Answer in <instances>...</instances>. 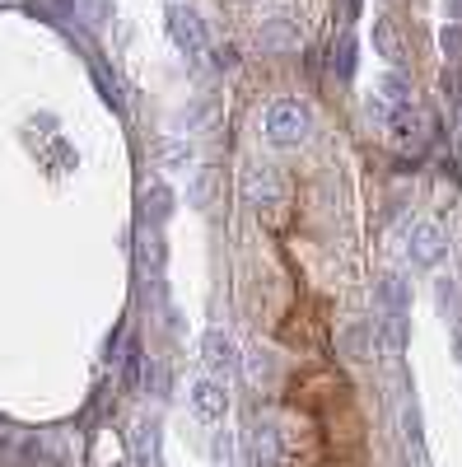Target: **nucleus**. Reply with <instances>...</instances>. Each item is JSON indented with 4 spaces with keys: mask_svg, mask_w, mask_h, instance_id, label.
<instances>
[{
    "mask_svg": "<svg viewBox=\"0 0 462 467\" xmlns=\"http://www.w3.org/2000/svg\"><path fill=\"white\" fill-rule=\"evenodd\" d=\"M243 453H248V467H281L285 462V440H281V431L272 420H248Z\"/></svg>",
    "mask_w": 462,
    "mask_h": 467,
    "instance_id": "nucleus-3",
    "label": "nucleus"
},
{
    "mask_svg": "<svg viewBox=\"0 0 462 467\" xmlns=\"http://www.w3.org/2000/svg\"><path fill=\"white\" fill-rule=\"evenodd\" d=\"M444 15H448V24H462V0H444Z\"/></svg>",
    "mask_w": 462,
    "mask_h": 467,
    "instance_id": "nucleus-31",
    "label": "nucleus"
},
{
    "mask_svg": "<svg viewBox=\"0 0 462 467\" xmlns=\"http://www.w3.org/2000/svg\"><path fill=\"white\" fill-rule=\"evenodd\" d=\"M215 458H220V467H234V440H229V435L215 440Z\"/></svg>",
    "mask_w": 462,
    "mask_h": 467,
    "instance_id": "nucleus-28",
    "label": "nucleus"
},
{
    "mask_svg": "<svg viewBox=\"0 0 462 467\" xmlns=\"http://www.w3.org/2000/svg\"><path fill=\"white\" fill-rule=\"evenodd\" d=\"M149 393L154 398H169V369L164 365H149Z\"/></svg>",
    "mask_w": 462,
    "mask_h": 467,
    "instance_id": "nucleus-25",
    "label": "nucleus"
},
{
    "mask_svg": "<svg viewBox=\"0 0 462 467\" xmlns=\"http://www.w3.org/2000/svg\"><path fill=\"white\" fill-rule=\"evenodd\" d=\"M341 350H345L351 360H374V356H383V350H378V337H374V323L345 327V332H341Z\"/></svg>",
    "mask_w": 462,
    "mask_h": 467,
    "instance_id": "nucleus-16",
    "label": "nucleus"
},
{
    "mask_svg": "<svg viewBox=\"0 0 462 467\" xmlns=\"http://www.w3.org/2000/svg\"><path fill=\"white\" fill-rule=\"evenodd\" d=\"M374 52L388 61L393 70H402L406 61V47H402V33L393 28V19H374Z\"/></svg>",
    "mask_w": 462,
    "mask_h": 467,
    "instance_id": "nucleus-15",
    "label": "nucleus"
},
{
    "mask_svg": "<svg viewBox=\"0 0 462 467\" xmlns=\"http://www.w3.org/2000/svg\"><path fill=\"white\" fill-rule=\"evenodd\" d=\"M136 257H140V271H145L149 281H159V276H164L169 244H164V234L154 229V224H145V229H140V239H136Z\"/></svg>",
    "mask_w": 462,
    "mask_h": 467,
    "instance_id": "nucleus-11",
    "label": "nucleus"
},
{
    "mask_svg": "<svg viewBox=\"0 0 462 467\" xmlns=\"http://www.w3.org/2000/svg\"><path fill=\"white\" fill-rule=\"evenodd\" d=\"M439 47H444V57H448V61H462V24H444Z\"/></svg>",
    "mask_w": 462,
    "mask_h": 467,
    "instance_id": "nucleus-23",
    "label": "nucleus"
},
{
    "mask_svg": "<svg viewBox=\"0 0 462 467\" xmlns=\"http://www.w3.org/2000/svg\"><path fill=\"white\" fill-rule=\"evenodd\" d=\"M112 467H131V462H112Z\"/></svg>",
    "mask_w": 462,
    "mask_h": 467,
    "instance_id": "nucleus-33",
    "label": "nucleus"
},
{
    "mask_svg": "<svg viewBox=\"0 0 462 467\" xmlns=\"http://www.w3.org/2000/svg\"><path fill=\"white\" fill-rule=\"evenodd\" d=\"M257 43H262V52H272V57L299 52V28H294V19H266L257 28Z\"/></svg>",
    "mask_w": 462,
    "mask_h": 467,
    "instance_id": "nucleus-13",
    "label": "nucleus"
},
{
    "mask_svg": "<svg viewBox=\"0 0 462 467\" xmlns=\"http://www.w3.org/2000/svg\"><path fill=\"white\" fill-rule=\"evenodd\" d=\"M262 127H266V140H272V145L294 150V145L308 140V131H313V112H308L303 103H294V99H281V103L266 108Z\"/></svg>",
    "mask_w": 462,
    "mask_h": 467,
    "instance_id": "nucleus-1",
    "label": "nucleus"
},
{
    "mask_svg": "<svg viewBox=\"0 0 462 467\" xmlns=\"http://www.w3.org/2000/svg\"><path fill=\"white\" fill-rule=\"evenodd\" d=\"M154 160H159V169H169V173H187V169H197V145H191L187 136H159L154 140Z\"/></svg>",
    "mask_w": 462,
    "mask_h": 467,
    "instance_id": "nucleus-10",
    "label": "nucleus"
},
{
    "mask_svg": "<svg viewBox=\"0 0 462 467\" xmlns=\"http://www.w3.org/2000/svg\"><path fill=\"white\" fill-rule=\"evenodd\" d=\"M435 299H439V308H444V314H453V308H457V285H453V281H439Z\"/></svg>",
    "mask_w": 462,
    "mask_h": 467,
    "instance_id": "nucleus-26",
    "label": "nucleus"
},
{
    "mask_svg": "<svg viewBox=\"0 0 462 467\" xmlns=\"http://www.w3.org/2000/svg\"><path fill=\"white\" fill-rule=\"evenodd\" d=\"M239 192L252 211H266V206H281V178L272 164H248L243 178H239Z\"/></svg>",
    "mask_w": 462,
    "mask_h": 467,
    "instance_id": "nucleus-5",
    "label": "nucleus"
},
{
    "mask_svg": "<svg viewBox=\"0 0 462 467\" xmlns=\"http://www.w3.org/2000/svg\"><path fill=\"white\" fill-rule=\"evenodd\" d=\"M215 169H191V178H187V206L191 211H210V202H215Z\"/></svg>",
    "mask_w": 462,
    "mask_h": 467,
    "instance_id": "nucleus-20",
    "label": "nucleus"
},
{
    "mask_svg": "<svg viewBox=\"0 0 462 467\" xmlns=\"http://www.w3.org/2000/svg\"><path fill=\"white\" fill-rule=\"evenodd\" d=\"M187 402H191V411H197L201 420H224L229 388H224V379H191L187 383Z\"/></svg>",
    "mask_w": 462,
    "mask_h": 467,
    "instance_id": "nucleus-6",
    "label": "nucleus"
},
{
    "mask_svg": "<svg viewBox=\"0 0 462 467\" xmlns=\"http://www.w3.org/2000/svg\"><path fill=\"white\" fill-rule=\"evenodd\" d=\"M173 206H178V197H173L169 182H149V187L140 192V215H145V224H154V229L173 215Z\"/></svg>",
    "mask_w": 462,
    "mask_h": 467,
    "instance_id": "nucleus-14",
    "label": "nucleus"
},
{
    "mask_svg": "<svg viewBox=\"0 0 462 467\" xmlns=\"http://www.w3.org/2000/svg\"><path fill=\"white\" fill-rule=\"evenodd\" d=\"M457 127H462V122H457Z\"/></svg>",
    "mask_w": 462,
    "mask_h": 467,
    "instance_id": "nucleus-35",
    "label": "nucleus"
},
{
    "mask_svg": "<svg viewBox=\"0 0 462 467\" xmlns=\"http://www.w3.org/2000/svg\"><path fill=\"white\" fill-rule=\"evenodd\" d=\"M355 37H351V28H345L341 37H336V43H332V70L341 75V80H351V75H355Z\"/></svg>",
    "mask_w": 462,
    "mask_h": 467,
    "instance_id": "nucleus-22",
    "label": "nucleus"
},
{
    "mask_svg": "<svg viewBox=\"0 0 462 467\" xmlns=\"http://www.w3.org/2000/svg\"><path fill=\"white\" fill-rule=\"evenodd\" d=\"M131 467H164V435L154 416H140L131 425Z\"/></svg>",
    "mask_w": 462,
    "mask_h": 467,
    "instance_id": "nucleus-7",
    "label": "nucleus"
},
{
    "mask_svg": "<svg viewBox=\"0 0 462 467\" xmlns=\"http://www.w3.org/2000/svg\"><path fill=\"white\" fill-rule=\"evenodd\" d=\"M374 337H378V350L383 356H402L406 341H411V318L406 314H393V308H383V314L374 318Z\"/></svg>",
    "mask_w": 462,
    "mask_h": 467,
    "instance_id": "nucleus-9",
    "label": "nucleus"
},
{
    "mask_svg": "<svg viewBox=\"0 0 462 467\" xmlns=\"http://www.w3.org/2000/svg\"><path fill=\"white\" fill-rule=\"evenodd\" d=\"M444 99H448V108H462V80L457 75H444Z\"/></svg>",
    "mask_w": 462,
    "mask_h": 467,
    "instance_id": "nucleus-27",
    "label": "nucleus"
},
{
    "mask_svg": "<svg viewBox=\"0 0 462 467\" xmlns=\"http://www.w3.org/2000/svg\"><path fill=\"white\" fill-rule=\"evenodd\" d=\"M169 5H178V0H169Z\"/></svg>",
    "mask_w": 462,
    "mask_h": 467,
    "instance_id": "nucleus-34",
    "label": "nucleus"
},
{
    "mask_svg": "<svg viewBox=\"0 0 462 467\" xmlns=\"http://www.w3.org/2000/svg\"><path fill=\"white\" fill-rule=\"evenodd\" d=\"M164 28H169V37H173V47L182 52V57H201L206 47H210V37H206V19L191 10V5H169V15H164Z\"/></svg>",
    "mask_w": 462,
    "mask_h": 467,
    "instance_id": "nucleus-2",
    "label": "nucleus"
},
{
    "mask_svg": "<svg viewBox=\"0 0 462 467\" xmlns=\"http://www.w3.org/2000/svg\"><path fill=\"white\" fill-rule=\"evenodd\" d=\"M140 379H145V350H140V341H127V350H122V393H140Z\"/></svg>",
    "mask_w": 462,
    "mask_h": 467,
    "instance_id": "nucleus-21",
    "label": "nucleus"
},
{
    "mask_svg": "<svg viewBox=\"0 0 462 467\" xmlns=\"http://www.w3.org/2000/svg\"><path fill=\"white\" fill-rule=\"evenodd\" d=\"M239 66V52L234 47H215V70H234Z\"/></svg>",
    "mask_w": 462,
    "mask_h": 467,
    "instance_id": "nucleus-29",
    "label": "nucleus"
},
{
    "mask_svg": "<svg viewBox=\"0 0 462 467\" xmlns=\"http://www.w3.org/2000/svg\"><path fill=\"white\" fill-rule=\"evenodd\" d=\"M430 127H435V122H430V117L420 112L416 103H411V108H397L393 122H388V131H393L402 145H426V140H430Z\"/></svg>",
    "mask_w": 462,
    "mask_h": 467,
    "instance_id": "nucleus-12",
    "label": "nucleus"
},
{
    "mask_svg": "<svg viewBox=\"0 0 462 467\" xmlns=\"http://www.w3.org/2000/svg\"><path fill=\"white\" fill-rule=\"evenodd\" d=\"M453 356H457V365H462V323H457V332H453Z\"/></svg>",
    "mask_w": 462,
    "mask_h": 467,
    "instance_id": "nucleus-32",
    "label": "nucleus"
},
{
    "mask_svg": "<svg viewBox=\"0 0 462 467\" xmlns=\"http://www.w3.org/2000/svg\"><path fill=\"white\" fill-rule=\"evenodd\" d=\"M201 365L215 374V379H224V374H234L239 369V346L229 341L220 327H210L206 337H201Z\"/></svg>",
    "mask_w": 462,
    "mask_h": 467,
    "instance_id": "nucleus-8",
    "label": "nucleus"
},
{
    "mask_svg": "<svg viewBox=\"0 0 462 467\" xmlns=\"http://www.w3.org/2000/svg\"><path fill=\"white\" fill-rule=\"evenodd\" d=\"M393 112H397V108H388L378 94L364 99V117H369V122H378V127H388V122H393Z\"/></svg>",
    "mask_w": 462,
    "mask_h": 467,
    "instance_id": "nucleus-24",
    "label": "nucleus"
},
{
    "mask_svg": "<svg viewBox=\"0 0 462 467\" xmlns=\"http://www.w3.org/2000/svg\"><path fill=\"white\" fill-rule=\"evenodd\" d=\"M378 304L393 308V314H406L411 308V281L402 276V271H388V276L378 281Z\"/></svg>",
    "mask_w": 462,
    "mask_h": 467,
    "instance_id": "nucleus-17",
    "label": "nucleus"
},
{
    "mask_svg": "<svg viewBox=\"0 0 462 467\" xmlns=\"http://www.w3.org/2000/svg\"><path fill=\"white\" fill-rule=\"evenodd\" d=\"M239 365H243L248 383H257V388H266V383H276V356H272V350H262V346H252L248 356H239Z\"/></svg>",
    "mask_w": 462,
    "mask_h": 467,
    "instance_id": "nucleus-18",
    "label": "nucleus"
},
{
    "mask_svg": "<svg viewBox=\"0 0 462 467\" xmlns=\"http://www.w3.org/2000/svg\"><path fill=\"white\" fill-rule=\"evenodd\" d=\"M374 94L388 103V108H411V103H416V89H411V80H406L402 70H388V75H383Z\"/></svg>",
    "mask_w": 462,
    "mask_h": 467,
    "instance_id": "nucleus-19",
    "label": "nucleus"
},
{
    "mask_svg": "<svg viewBox=\"0 0 462 467\" xmlns=\"http://www.w3.org/2000/svg\"><path fill=\"white\" fill-rule=\"evenodd\" d=\"M355 19H360V0H341V24L351 28Z\"/></svg>",
    "mask_w": 462,
    "mask_h": 467,
    "instance_id": "nucleus-30",
    "label": "nucleus"
},
{
    "mask_svg": "<svg viewBox=\"0 0 462 467\" xmlns=\"http://www.w3.org/2000/svg\"><path fill=\"white\" fill-rule=\"evenodd\" d=\"M444 253H448V234H444L435 220L411 224V234H406V257H411V266H439Z\"/></svg>",
    "mask_w": 462,
    "mask_h": 467,
    "instance_id": "nucleus-4",
    "label": "nucleus"
}]
</instances>
